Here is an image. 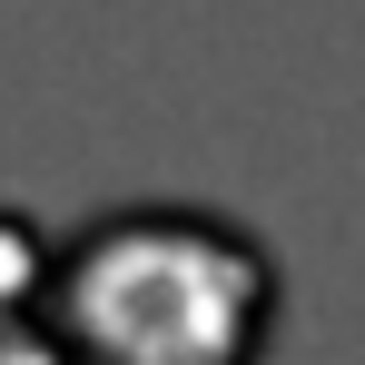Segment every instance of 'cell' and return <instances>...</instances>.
<instances>
[{
  "instance_id": "cell-1",
  "label": "cell",
  "mask_w": 365,
  "mask_h": 365,
  "mask_svg": "<svg viewBox=\"0 0 365 365\" xmlns=\"http://www.w3.org/2000/svg\"><path fill=\"white\" fill-rule=\"evenodd\" d=\"M69 365H257L277 326L267 247L197 207H128L50 267Z\"/></svg>"
}]
</instances>
